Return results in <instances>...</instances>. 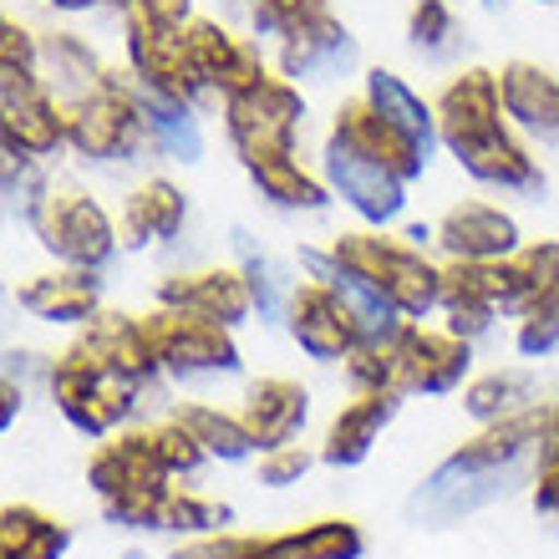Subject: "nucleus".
<instances>
[{
	"instance_id": "19",
	"label": "nucleus",
	"mask_w": 559,
	"mask_h": 559,
	"mask_svg": "<svg viewBox=\"0 0 559 559\" xmlns=\"http://www.w3.org/2000/svg\"><path fill=\"white\" fill-rule=\"evenodd\" d=\"M275 67H280V76H290L300 87L306 82H336V76H346L356 67V36L346 31V21L321 11L280 36Z\"/></svg>"
},
{
	"instance_id": "22",
	"label": "nucleus",
	"mask_w": 559,
	"mask_h": 559,
	"mask_svg": "<svg viewBox=\"0 0 559 559\" xmlns=\"http://www.w3.org/2000/svg\"><path fill=\"white\" fill-rule=\"evenodd\" d=\"M15 306L31 321L46 325H87L92 316H103V280L97 270H46V275H26L15 285Z\"/></svg>"
},
{
	"instance_id": "27",
	"label": "nucleus",
	"mask_w": 559,
	"mask_h": 559,
	"mask_svg": "<svg viewBox=\"0 0 559 559\" xmlns=\"http://www.w3.org/2000/svg\"><path fill=\"white\" fill-rule=\"evenodd\" d=\"M367 539L352 519H310L285 534H254L250 559H361Z\"/></svg>"
},
{
	"instance_id": "35",
	"label": "nucleus",
	"mask_w": 559,
	"mask_h": 559,
	"mask_svg": "<svg viewBox=\"0 0 559 559\" xmlns=\"http://www.w3.org/2000/svg\"><path fill=\"white\" fill-rule=\"evenodd\" d=\"M183 423L193 427V438L209 448V457H219V463H245V457L260 453V442H254V432L245 427V417L224 413V407H214V402H178L174 407Z\"/></svg>"
},
{
	"instance_id": "50",
	"label": "nucleus",
	"mask_w": 559,
	"mask_h": 559,
	"mask_svg": "<svg viewBox=\"0 0 559 559\" xmlns=\"http://www.w3.org/2000/svg\"><path fill=\"white\" fill-rule=\"evenodd\" d=\"M484 5H499V0H484Z\"/></svg>"
},
{
	"instance_id": "12",
	"label": "nucleus",
	"mask_w": 559,
	"mask_h": 559,
	"mask_svg": "<svg viewBox=\"0 0 559 559\" xmlns=\"http://www.w3.org/2000/svg\"><path fill=\"white\" fill-rule=\"evenodd\" d=\"M285 331L310 361L321 367H346L352 352L367 341V325L356 321V310L341 300L331 280H295L290 306H285Z\"/></svg>"
},
{
	"instance_id": "36",
	"label": "nucleus",
	"mask_w": 559,
	"mask_h": 559,
	"mask_svg": "<svg viewBox=\"0 0 559 559\" xmlns=\"http://www.w3.org/2000/svg\"><path fill=\"white\" fill-rule=\"evenodd\" d=\"M143 438H147V448H153V457H158V468L168 473V478H193V473L209 463V448L193 438V427L178 413L147 423Z\"/></svg>"
},
{
	"instance_id": "10",
	"label": "nucleus",
	"mask_w": 559,
	"mask_h": 559,
	"mask_svg": "<svg viewBox=\"0 0 559 559\" xmlns=\"http://www.w3.org/2000/svg\"><path fill=\"white\" fill-rule=\"evenodd\" d=\"M147 336L158 352V367L174 382H199V377H235L239 371V341L229 325L189 316V310H147Z\"/></svg>"
},
{
	"instance_id": "29",
	"label": "nucleus",
	"mask_w": 559,
	"mask_h": 559,
	"mask_svg": "<svg viewBox=\"0 0 559 559\" xmlns=\"http://www.w3.org/2000/svg\"><path fill=\"white\" fill-rule=\"evenodd\" d=\"M559 285V239H530L509 260H499L503 316H524L534 300H545Z\"/></svg>"
},
{
	"instance_id": "4",
	"label": "nucleus",
	"mask_w": 559,
	"mask_h": 559,
	"mask_svg": "<svg viewBox=\"0 0 559 559\" xmlns=\"http://www.w3.org/2000/svg\"><path fill=\"white\" fill-rule=\"evenodd\" d=\"M87 488L103 503L107 524H118V530H158L163 503L174 493V478L158 468L143 427H122V432L97 442V453L87 457Z\"/></svg>"
},
{
	"instance_id": "34",
	"label": "nucleus",
	"mask_w": 559,
	"mask_h": 559,
	"mask_svg": "<svg viewBox=\"0 0 559 559\" xmlns=\"http://www.w3.org/2000/svg\"><path fill=\"white\" fill-rule=\"evenodd\" d=\"M143 122H147V147H153L158 158H174V163H199L204 158V128H199V118H193V107L163 103V97L143 92Z\"/></svg>"
},
{
	"instance_id": "51",
	"label": "nucleus",
	"mask_w": 559,
	"mask_h": 559,
	"mask_svg": "<svg viewBox=\"0 0 559 559\" xmlns=\"http://www.w3.org/2000/svg\"><path fill=\"white\" fill-rule=\"evenodd\" d=\"M539 5H555V0H539Z\"/></svg>"
},
{
	"instance_id": "40",
	"label": "nucleus",
	"mask_w": 559,
	"mask_h": 559,
	"mask_svg": "<svg viewBox=\"0 0 559 559\" xmlns=\"http://www.w3.org/2000/svg\"><path fill=\"white\" fill-rule=\"evenodd\" d=\"M457 36V15L448 0H413L407 11V41L423 51V57H442Z\"/></svg>"
},
{
	"instance_id": "6",
	"label": "nucleus",
	"mask_w": 559,
	"mask_h": 559,
	"mask_svg": "<svg viewBox=\"0 0 559 559\" xmlns=\"http://www.w3.org/2000/svg\"><path fill=\"white\" fill-rule=\"evenodd\" d=\"M26 224L36 235V245L67 270H97L103 275L112 265V254L122 250L118 219L87 189H76V183H51Z\"/></svg>"
},
{
	"instance_id": "13",
	"label": "nucleus",
	"mask_w": 559,
	"mask_h": 559,
	"mask_svg": "<svg viewBox=\"0 0 559 559\" xmlns=\"http://www.w3.org/2000/svg\"><path fill=\"white\" fill-rule=\"evenodd\" d=\"M46 392H51L57 413L67 417L82 438H97V442L122 432L138 413V386L118 382V377H103V371L82 367L72 356H57V361H51Z\"/></svg>"
},
{
	"instance_id": "20",
	"label": "nucleus",
	"mask_w": 559,
	"mask_h": 559,
	"mask_svg": "<svg viewBox=\"0 0 559 559\" xmlns=\"http://www.w3.org/2000/svg\"><path fill=\"white\" fill-rule=\"evenodd\" d=\"M325 133L346 138V143L361 147L367 158L386 163L402 183H417V178L427 174V163H432V153H427L417 138L402 133L397 122H386L382 112L367 103V97H346V103L336 107V118H331V128H325Z\"/></svg>"
},
{
	"instance_id": "44",
	"label": "nucleus",
	"mask_w": 559,
	"mask_h": 559,
	"mask_svg": "<svg viewBox=\"0 0 559 559\" xmlns=\"http://www.w3.org/2000/svg\"><path fill=\"white\" fill-rule=\"evenodd\" d=\"M534 509L539 514H559V448L534 457Z\"/></svg>"
},
{
	"instance_id": "16",
	"label": "nucleus",
	"mask_w": 559,
	"mask_h": 559,
	"mask_svg": "<svg viewBox=\"0 0 559 559\" xmlns=\"http://www.w3.org/2000/svg\"><path fill=\"white\" fill-rule=\"evenodd\" d=\"M183 41H189L193 72L204 82V92H219V103L250 92L260 76H270V61L260 51V41H245L224 26L219 15H193L183 26Z\"/></svg>"
},
{
	"instance_id": "24",
	"label": "nucleus",
	"mask_w": 559,
	"mask_h": 559,
	"mask_svg": "<svg viewBox=\"0 0 559 559\" xmlns=\"http://www.w3.org/2000/svg\"><path fill=\"white\" fill-rule=\"evenodd\" d=\"M239 417L254 432L260 453L280 448V442H295L310 423V392L295 377H254L245 382V397H239Z\"/></svg>"
},
{
	"instance_id": "28",
	"label": "nucleus",
	"mask_w": 559,
	"mask_h": 559,
	"mask_svg": "<svg viewBox=\"0 0 559 559\" xmlns=\"http://www.w3.org/2000/svg\"><path fill=\"white\" fill-rule=\"evenodd\" d=\"M41 76L61 103H76V97L103 87L112 72L103 67L97 46L82 41L76 31H51V36H41Z\"/></svg>"
},
{
	"instance_id": "42",
	"label": "nucleus",
	"mask_w": 559,
	"mask_h": 559,
	"mask_svg": "<svg viewBox=\"0 0 559 559\" xmlns=\"http://www.w3.org/2000/svg\"><path fill=\"white\" fill-rule=\"evenodd\" d=\"M321 453H310L306 442H280V448H270V453H260V484L265 488H290L300 484L310 473V463H316Z\"/></svg>"
},
{
	"instance_id": "18",
	"label": "nucleus",
	"mask_w": 559,
	"mask_h": 559,
	"mask_svg": "<svg viewBox=\"0 0 559 559\" xmlns=\"http://www.w3.org/2000/svg\"><path fill=\"white\" fill-rule=\"evenodd\" d=\"M158 306L189 310V316H204V321H219L235 331V325H245L254 316V295H250V280H245L239 265H204V270L163 275Z\"/></svg>"
},
{
	"instance_id": "48",
	"label": "nucleus",
	"mask_w": 559,
	"mask_h": 559,
	"mask_svg": "<svg viewBox=\"0 0 559 559\" xmlns=\"http://www.w3.org/2000/svg\"><path fill=\"white\" fill-rule=\"evenodd\" d=\"M46 5H57V11H97V5H103V0H46Z\"/></svg>"
},
{
	"instance_id": "11",
	"label": "nucleus",
	"mask_w": 559,
	"mask_h": 559,
	"mask_svg": "<svg viewBox=\"0 0 559 559\" xmlns=\"http://www.w3.org/2000/svg\"><path fill=\"white\" fill-rule=\"evenodd\" d=\"M321 178L367 229L397 224L402 209H407V189H413V183H402L386 163L367 158L361 147H352L336 133H325V143H321Z\"/></svg>"
},
{
	"instance_id": "14",
	"label": "nucleus",
	"mask_w": 559,
	"mask_h": 559,
	"mask_svg": "<svg viewBox=\"0 0 559 559\" xmlns=\"http://www.w3.org/2000/svg\"><path fill=\"white\" fill-rule=\"evenodd\" d=\"M397 346V392L402 397H448L457 386H468L473 371V341L453 336L448 325L402 321L392 331Z\"/></svg>"
},
{
	"instance_id": "38",
	"label": "nucleus",
	"mask_w": 559,
	"mask_h": 559,
	"mask_svg": "<svg viewBox=\"0 0 559 559\" xmlns=\"http://www.w3.org/2000/svg\"><path fill=\"white\" fill-rule=\"evenodd\" d=\"M235 239H239V270H245V280H250V295H254V316H260V321H285V306H290L295 280H280L275 260L254 250L245 229H239Z\"/></svg>"
},
{
	"instance_id": "31",
	"label": "nucleus",
	"mask_w": 559,
	"mask_h": 559,
	"mask_svg": "<svg viewBox=\"0 0 559 559\" xmlns=\"http://www.w3.org/2000/svg\"><path fill=\"white\" fill-rule=\"evenodd\" d=\"M72 524L51 519L36 503H5L0 514V559H67Z\"/></svg>"
},
{
	"instance_id": "5",
	"label": "nucleus",
	"mask_w": 559,
	"mask_h": 559,
	"mask_svg": "<svg viewBox=\"0 0 559 559\" xmlns=\"http://www.w3.org/2000/svg\"><path fill=\"white\" fill-rule=\"evenodd\" d=\"M300 122H306V92H300V82L280 72L260 76L250 92L224 103V138H229L245 174L295 158Z\"/></svg>"
},
{
	"instance_id": "33",
	"label": "nucleus",
	"mask_w": 559,
	"mask_h": 559,
	"mask_svg": "<svg viewBox=\"0 0 559 559\" xmlns=\"http://www.w3.org/2000/svg\"><path fill=\"white\" fill-rule=\"evenodd\" d=\"M250 183H254V193H260L270 209H285V214H321V209L336 199V193H331V183L310 174L300 158L254 168Z\"/></svg>"
},
{
	"instance_id": "9",
	"label": "nucleus",
	"mask_w": 559,
	"mask_h": 559,
	"mask_svg": "<svg viewBox=\"0 0 559 559\" xmlns=\"http://www.w3.org/2000/svg\"><path fill=\"white\" fill-rule=\"evenodd\" d=\"M0 143L36 163L67 147V103L46 87L41 67L0 61Z\"/></svg>"
},
{
	"instance_id": "49",
	"label": "nucleus",
	"mask_w": 559,
	"mask_h": 559,
	"mask_svg": "<svg viewBox=\"0 0 559 559\" xmlns=\"http://www.w3.org/2000/svg\"><path fill=\"white\" fill-rule=\"evenodd\" d=\"M103 5H112V11H128V5H133V0H103Z\"/></svg>"
},
{
	"instance_id": "2",
	"label": "nucleus",
	"mask_w": 559,
	"mask_h": 559,
	"mask_svg": "<svg viewBox=\"0 0 559 559\" xmlns=\"http://www.w3.org/2000/svg\"><path fill=\"white\" fill-rule=\"evenodd\" d=\"M549 427V402L530 407V413H514L503 423H484L468 442H457L453 453L442 457L438 468L423 478V488L413 493L407 514L417 524H457V519L478 514L488 503H499L509 488H514V473L530 453H539Z\"/></svg>"
},
{
	"instance_id": "41",
	"label": "nucleus",
	"mask_w": 559,
	"mask_h": 559,
	"mask_svg": "<svg viewBox=\"0 0 559 559\" xmlns=\"http://www.w3.org/2000/svg\"><path fill=\"white\" fill-rule=\"evenodd\" d=\"M321 11H331L325 0H245V15H250L254 36H275V41Z\"/></svg>"
},
{
	"instance_id": "39",
	"label": "nucleus",
	"mask_w": 559,
	"mask_h": 559,
	"mask_svg": "<svg viewBox=\"0 0 559 559\" xmlns=\"http://www.w3.org/2000/svg\"><path fill=\"white\" fill-rule=\"evenodd\" d=\"M514 352L524 361H545L559 352V285L514 321Z\"/></svg>"
},
{
	"instance_id": "3",
	"label": "nucleus",
	"mask_w": 559,
	"mask_h": 559,
	"mask_svg": "<svg viewBox=\"0 0 559 559\" xmlns=\"http://www.w3.org/2000/svg\"><path fill=\"white\" fill-rule=\"evenodd\" d=\"M325 260L377 285L402 321H427L442 306V265L407 235L397 239L382 229H346L331 239Z\"/></svg>"
},
{
	"instance_id": "45",
	"label": "nucleus",
	"mask_w": 559,
	"mask_h": 559,
	"mask_svg": "<svg viewBox=\"0 0 559 559\" xmlns=\"http://www.w3.org/2000/svg\"><path fill=\"white\" fill-rule=\"evenodd\" d=\"M133 5L163 15V21H174V26H189L193 21V0H133Z\"/></svg>"
},
{
	"instance_id": "46",
	"label": "nucleus",
	"mask_w": 559,
	"mask_h": 559,
	"mask_svg": "<svg viewBox=\"0 0 559 559\" xmlns=\"http://www.w3.org/2000/svg\"><path fill=\"white\" fill-rule=\"evenodd\" d=\"M0 397H5V407H0V432H11L15 413H21V382H15V371L0 377Z\"/></svg>"
},
{
	"instance_id": "15",
	"label": "nucleus",
	"mask_w": 559,
	"mask_h": 559,
	"mask_svg": "<svg viewBox=\"0 0 559 559\" xmlns=\"http://www.w3.org/2000/svg\"><path fill=\"white\" fill-rule=\"evenodd\" d=\"M61 356H72V361L103 371V377H118V382L138 386V392L163 371L158 352H153V336H147V321L128 316V310H103L87 325H76L72 346Z\"/></svg>"
},
{
	"instance_id": "43",
	"label": "nucleus",
	"mask_w": 559,
	"mask_h": 559,
	"mask_svg": "<svg viewBox=\"0 0 559 559\" xmlns=\"http://www.w3.org/2000/svg\"><path fill=\"white\" fill-rule=\"evenodd\" d=\"M250 549H254V534L219 530V534H199V539L174 545L168 559H250Z\"/></svg>"
},
{
	"instance_id": "23",
	"label": "nucleus",
	"mask_w": 559,
	"mask_h": 559,
	"mask_svg": "<svg viewBox=\"0 0 559 559\" xmlns=\"http://www.w3.org/2000/svg\"><path fill=\"white\" fill-rule=\"evenodd\" d=\"M442 316L448 331L463 341H478L493 331V321L503 316V290H499V260L493 265H463L448 260L442 265Z\"/></svg>"
},
{
	"instance_id": "47",
	"label": "nucleus",
	"mask_w": 559,
	"mask_h": 559,
	"mask_svg": "<svg viewBox=\"0 0 559 559\" xmlns=\"http://www.w3.org/2000/svg\"><path fill=\"white\" fill-rule=\"evenodd\" d=\"M559 448V397L549 402V427H545V442H539V453H555ZM534 453V457H539Z\"/></svg>"
},
{
	"instance_id": "26",
	"label": "nucleus",
	"mask_w": 559,
	"mask_h": 559,
	"mask_svg": "<svg viewBox=\"0 0 559 559\" xmlns=\"http://www.w3.org/2000/svg\"><path fill=\"white\" fill-rule=\"evenodd\" d=\"M183 224H189V193L178 189L174 178H143L128 189L118 209V229L128 250L168 245V239L183 235Z\"/></svg>"
},
{
	"instance_id": "37",
	"label": "nucleus",
	"mask_w": 559,
	"mask_h": 559,
	"mask_svg": "<svg viewBox=\"0 0 559 559\" xmlns=\"http://www.w3.org/2000/svg\"><path fill=\"white\" fill-rule=\"evenodd\" d=\"M229 519H235V509H229V503L174 484V493H168V503H163V524H158V530L163 534H183V539H199V534L229 530Z\"/></svg>"
},
{
	"instance_id": "1",
	"label": "nucleus",
	"mask_w": 559,
	"mask_h": 559,
	"mask_svg": "<svg viewBox=\"0 0 559 559\" xmlns=\"http://www.w3.org/2000/svg\"><path fill=\"white\" fill-rule=\"evenodd\" d=\"M432 112H438V143L453 153V163L473 183L503 193L545 189V168L503 112L499 72H488V67L453 72L432 97Z\"/></svg>"
},
{
	"instance_id": "8",
	"label": "nucleus",
	"mask_w": 559,
	"mask_h": 559,
	"mask_svg": "<svg viewBox=\"0 0 559 559\" xmlns=\"http://www.w3.org/2000/svg\"><path fill=\"white\" fill-rule=\"evenodd\" d=\"M122 46H128V67H133V82L143 92L163 97V103H183V107H193L204 97V82L193 72L183 26L143 11V5H128L122 11Z\"/></svg>"
},
{
	"instance_id": "32",
	"label": "nucleus",
	"mask_w": 559,
	"mask_h": 559,
	"mask_svg": "<svg viewBox=\"0 0 559 559\" xmlns=\"http://www.w3.org/2000/svg\"><path fill=\"white\" fill-rule=\"evenodd\" d=\"M463 407L478 427L484 423H503L514 413H530L539 407V377L530 367H499V371H484L463 386Z\"/></svg>"
},
{
	"instance_id": "21",
	"label": "nucleus",
	"mask_w": 559,
	"mask_h": 559,
	"mask_svg": "<svg viewBox=\"0 0 559 559\" xmlns=\"http://www.w3.org/2000/svg\"><path fill=\"white\" fill-rule=\"evenodd\" d=\"M402 397L397 392H356L352 402H341L336 417L321 432V463L325 468H361L371 457V448L382 442L386 423L397 417Z\"/></svg>"
},
{
	"instance_id": "7",
	"label": "nucleus",
	"mask_w": 559,
	"mask_h": 559,
	"mask_svg": "<svg viewBox=\"0 0 559 559\" xmlns=\"http://www.w3.org/2000/svg\"><path fill=\"white\" fill-rule=\"evenodd\" d=\"M67 147H72L82 163H97V168L133 163L147 147L143 92H138V82L107 76L97 92L67 103Z\"/></svg>"
},
{
	"instance_id": "25",
	"label": "nucleus",
	"mask_w": 559,
	"mask_h": 559,
	"mask_svg": "<svg viewBox=\"0 0 559 559\" xmlns=\"http://www.w3.org/2000/svg\"><path fill=\"white\" fill-rule=\"evenodd\" d=\"M503 87V112L524 138L534 143H559V76L539 61H503L499 67Z\"/></svg>"
},
{
	"instance_id": "17",
	"label": "nucleus",
	"mask_w": 559,
	"mask_h": 559,
	"mask_svg": "<svg viewBox=\"0 0 559 559\" xmlns=\"http://www.w3.org/2000/svg\"><path fill=\"white\" fill-rule=\"evenodd\" d=\"M432 245L442 250V260L493 265V260H509L524 239H519V219L509 209L488 204V199H457L432 224Z\"/></svg>"
},
{
	"instance_id": "30",
	"label": "nucleus",
	"mask_w": 559,
	"mask_h": 559,
	"mask_svg": "<svg viewBox=\"0 0 559 559\" xmlns=\"http://www.w3.org/2000/svg\"><path fill=\"white\" fill-rule=\"evenodd\" d=\"M361 97H367V103L377 107L386 122H397L407 138H417L427 153L438 147V112H432V103H427L417 87H407L397 72H386V67H371V72L361 76Z\"/></svg>"
}]
</instances>
